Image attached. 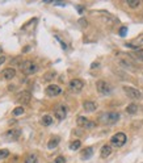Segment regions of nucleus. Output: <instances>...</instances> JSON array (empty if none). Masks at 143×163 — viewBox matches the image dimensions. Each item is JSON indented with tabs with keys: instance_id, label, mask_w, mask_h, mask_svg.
I'll list each match as a JSON object with an SVG mask.
<instances>
[{
	"instance_id": "obj_1",
	"label": "nucleus",
	"mask_w": 143,
	"mask_h": 163,
	"mask_svg": "<svg viewBox=\"0 0 143 163\" xmlns=\"http://www.w3.org/2000/svg\"><path fill=\"white\" fill-rule=\"evenodd\" d=\"M120 113L117 112H108V113H102L100 116V122L104 125H112L120 120Z\"/></svg>"
},
{
	"instance_id": "obj_2",
	"label": "nucleus",
	"mask_w": 143,
	"mask_h": 163,
	"mask_svg": "<svg viewBox=\"0 0 143 163\" xmlns=\"http://www.w3.org/2000/svg\"><path fill=\"white\" fill-rule=\"evenodd\" d=\"M20 70H21L22 74H25V75H32V74H34L38 70V66L32 61H25L20 65Z\"/></svg>"
},
{
	"instance_id": "obj_3",
	"label": "nucleus",
	"mask_w": 143,
	"mask_h": 163,
	"mask_svg": "<svg viewBox=\"0 0 143 163\" xmlns=\"http://www.w3.org/2000/svg\"><path fill=\"white\" fill-rule=\"evenodd\" d=\"M126 141H127L126 134L120 132V133H116V134L110 138V145L114 146V147H122L126 144Z\"/></svg>"
},
{
	"instance_id": "obj_4",
	"label": "nucleus",
	"mask_w": 143,
	"mask_h": 163,
	"mask_svg": "<svg viewBox=\"0 0 143 163\" xmlns=\"http://www.w3.org/2000/svg\"><path fill=\"white\" fill-rule=\"evenodd\" d=\"M96 88H97V92L100 93V95H109V93L112 92V87L108 82L105 80H98L96 83Z\"/></svg>"
},
{
	"instance_id": "obj_5",
	"label": "nucleus",
	"mask_w": 143,
	"mask_h": 163,
	"mask_svg": "<svg viewBox=\"0 0 143 163\" xmlns=\"http://www.w3.org/2000/svg\"><path fill=\"white\" fill-rule=\"evenodd\" d=\"M76 124H77V126L83 128V129H93V128H96V122L88 120L87 117H83V116H79L77 117Z\"/></svg>"
},
{
	"instance_id": "obj_6",
	"label": "nucleus",
	"mask_w": 143,
	"mask_h": 163,
	"mask_svg": "<svg viewBox=\"0 0 143 163\" xmlns=\"http://www.w3.org/2000/svg\"><path fill=\"white\" fill-rule=\"evenodd\" d=\"M124 91L127 95V97L133 99V100H139L142 97V92L139 90H137L134 87H129V86H124Z\"/></svg>"
},
{
	"instance_id": "obj_7",
	"label": "nucleus",
	"mask_w": 143,
	"mask_h": 163,
	"mask_svg": "<svg viewBox=\"0 0 143 163\" xmlns=\"http://www.w3.org/2000/svg\"><path fill=\"white\" fill-rule=\"evenodd\" d=\"M30 100H32V93L29 92V91H22V92L17 93L16 101L18 103V104L26 105V104H29V103H30Z\"/></svg>"
},
{
	"instance_id": "obj_8",
	"label": "nucleus",
	"mask_w": 143,
	"mask_h": 163,
	"mask_svg": "<svg viewBox=\"0 0 143 163\" xmlns=\"http://www.w3.org/2000/svg\"><path fill=\"white\" fill-rule=\"evenodd\" d=\"M68 88H70L72 92L77 93V92H80L83 88H84V82H83L81 79L75 78V79H72V80L68 83Z\"/></svg>"
},
{
	"instance_id": "obj_9",
	"label": "nucleus",
	"mask_w": 143,
	"mask_h": 163,
	"mask_svg": "<svg viewBox=\"0 0 143 163\" xmlns=\"http://www.w3.org/2000/svg\"><path fill=\"white\" fill-rule=\"evenodd\" d=\"M118 58H120V63L122 66H125L127 68H133V70L135 68V66H134L135 63L133 62V57L131 55H124V53H120Z\"/></svg>"
},
{
	"instance_id": "obj_10",
	"label": "nucleus",
	"mask_w": 143,
	"mask_h": 163,
	"mask_svg": "<svg viewBox=\"0 0 143 163\" xmlns=\"http://www.w3.org/2000/svg\"><path fill=\"white\" fill-rule=\"evenodd\" d=\"M54 115H55V117L58 118L59 121L65 120L66 116H67V107L66 105H57V108L54 109Z\"/></svg>"
},
{
	"instance_id": "obj_11",
	"label": "nucleus",
	"mask_w": 143,
	"mask_h": 163,
	"mask_svg": "<svg viewBox=\"0 0 143 163\" xmlns=\"http://www.w3.org/2000/svg\"><path fill=\"white\" fill-rule=\"evenodd\" d=\"M20 136H21V130L20 129H9L6 134H4V138L7 141H17Z\"/></svg>"
},
{
	"instance_id": "obj_12",
	"label": "nucleus",
	"mask_w": 143,
	"mask_h": 163,
	"mask_svg": "<svg viewBox=\"0 0 143 163\" xmlns=\"http://www.w3.org/2000/svg\"><path fill=\"white\" fill-rule=\"evenodd\" d=\"M45 92H46V95H47V96L53 97V96H58L59 93L62 92V90H61V87L57 86V84H50V86H47V87H46Z\"/></svg>"
},
{
	"instance_id": "obj_13",
	"label": "nucleus",
	"mask_w": 143,
	"mask_h": 163,
	"mask_svg": "<svg viewBox=\"0 0 143 163\" xmlns=\"http://www.w3.org/2000/svg\"><path fill=\"white\" fill-rule=\"evenodd\" d=\"M14 76H16V70L12 68V67L4 68V70L2 71V78L4 79V80H11V79H13Z\"/></svg>"
},
{
	"instance_id": "obj_14",
	"label": "nucleus",
	"mask_w": 143,
	"mask_h": 163,
	"mask_svg": "<svg viewBox=\"0 0 143 163\" xmlns=\"http://www.w3.org/2000/svg\"><path fill=\"white\" fill-rule=\"evenodd\" d=\"M127 47H133V49H138V50H141V47H143V36L138 37L135 39H133L131 42H127L126 43Z\"/></svg>"
},
{
	"instance_id": "obj_15",
	"label": "nucleus",
	"mask_w": 143,
	"mask_h": 163,
	"mask_svg": "<svg viewBox=\"0 0 143 163\" xmlns=\"http://www.w3.org/2000/svg\"><path fill=\"white\" fill-rule=\"evenodd\" d=\"M83 108H84L85 112H95L97 109V104L95 101H84L83 103Z\"/></svg>"
},
{
	"instance_id": "obj_16",
	"label": "nucleus",
	"mask_w": 143,
	"mask_h": 163,
	"mask_svg": "<svg viewBox=\"0 0 143 163\" xmlns=\"http://www.w3.org/2000/svg\"><path fill=\"white\" fill-rule=\"evenodd\" d=\"M110 154H112V145L106 144V145H104L101 147V153H100L101 158H108Z\"/></svg>"
},
{
	"instance_id": "obj_17",
	"label": "nucleus",
	"mask_w": 143,
	"mask_h": 163,
	"mask_svg": "<svg viewBox=\"0 0 143 163\" xmlns=\"http://www.w3.org/2000/svg\"><path fill=\"white\" fill-rule=\"evenodd\" d=\"M59 142H61V138L59 137H51V140L47 142V147L49 149H55V147L59 145Z\"/></svg>"
},
{
	"instance_id": "obj_18",
	"label": "nucleus",
	"mask_w": 143,
	"mask_h": 163,
	"mask_svg": "<svg viewBox=\"0 0 143 163\" xmlns=\"http://www.w3.org/2000/svg\"><path fill=\"white\" fill-rule=\"evenodd\" d=\"M41 124L43 126H49V125H51L53 124V117L51 116H49V115H45L42 118H41Z\"/></svg>"
},
{
	"instance_id": "obj_19",
	"label": "nucleus",
	"mask_w": 143,
	"mask_h": 163,
	"mask_svg": "<svg viewBox=\"0 0 143 163\" xmlns=\"http://www.w3.org/2000/svg\"><path fill=\"white\" fill-rule=\"evenodd\" d=\"M137 111H138V105L134 104V103H131V104H129L126 107V112L129 113V115H135Z\"/></svg>"
},
{
	"instance_id": "obj_20",
	"label": "nucleus",
	"mask_w": 143,
	"mask_h": 163,
	"mask_svg": "<svg viewBox=\"0 0 143 163\" xmlns=\"http://www.w3.org/2000/svg\"><path fill=\"white\" fill-rule=\"evenodd\" d=\"M92 154H93V149L92 147H87V149L81 153V158L83 159H89L92 157Z\"/></svg>"
},
{
	"instance_id": "obj_21",
	"label": "nucleus",
	"mask_w": 143,
	"mask_h": 163,
	"mask_svg": "<svg viewBox=\"0 0 143 163\" xmlns=\"http://www.w3.org/2000/svg\"><path fill=\"white\" fill-rule=\"evenodd\" d=\"M24 163H38V158L36 154H30V155L26 157V159Z\"/></svg>"
},
{
	"instance_id": "obj_22",
	"label": "nucleus",
	"mask_w": 143,
	"mask_h": 163,
	"mask_svg": "<svg viewBox=\"0 0 143 163\" xmlns=\"http://www.w3.org/2000/svg\"><path fill=\"white\" fill-rule=\"evenodd\" d=\"M80 146H81V142L79 140H75L70 144V149L71 150H77V149H80Z\"/></svg>"
},
{
	"instance_id": "obj_23",
	"label": "nucleus",
	"mask_w": 143,
	"mask_h": 163,
	"mask_svg": "<svg viewBox=\"0 0 143 163\" xmlns=\"http://www.w3.org/2000/svg\"><path fill=\"white\" fill-rule=\"evenodd\" d=\"M127 6L130 8H138L141 6V2L139 0H127Z\"/></svg>"
},
{
	"instance_id": "obj_24",
	"label": "nucleus",
	"mask_w": 143,
	"mask_h": 163,
	"mask_svg": "<svg viewBox=\"0 0 143 163\" xmlns=\"http://www.w3.org/2000/svg\"><path fill=\"white\" fill-rule=\"evenodd\" d=\"M24 111H25V109H24V107H17V108H14V109H13V116H20V115H22V113H24Z\"/></svg>"
},
{
	"instance_id": "obj_25",
	"label": "nucleus",
	"mask_w": 143,
	"mask_h": 163,
	"mask_svg": "<svg viewBox=\"0 0 143 163\" xmlns=\"http://www.w3.org/2000/svg\"><path fill=\"white\" fill-rule=\"evenodd\" d=\"M9 155V151L7 149H2L0 150V159H4V158H7Z\"/></svg>"
},
{
	"instance_id": "obj_26",
	"label": "nucleus",
	"mask_w": 143,
	"mask_h": 163,
	"mask_svg": "<svg viewBox=\"0 0 143 163\" xmlns=\"http://www.w3.org/2000/svg\"><path fill=\"white\" fill-rule=\"evenodd\" d=\"M54 163H66V158L65 157H57L55 161H54Z\"/></svg>"
},
{
	"instance_id": "obj_27",
	"label": "nucleus",
	"mask_w": 143,
	"mask_h": 163,
	"mask_svg": "<svg viewBox=\"0 0 143 163\" xmlns=\"http://www.w3.org/2000/svg\"><path fill=\"white\" fill-rule=\"evenodd\" d=\"M126 33H127V28H126V26H122V28L120 29V36H121V37H125Z\"/></svg>"
},
{
	"instance_id": "obj_28",
	"label": "nucleus",
	"mask_w": 143,
	"mask_h": 163,
	"mask_svg": "<svg viewBox=\"0 0 143 163\" xmlns=\"http://www.w3.org/2000/svg\"><path fill=\"white\" fill-rule=\"evenodd\" d=\"M4 62H6V57H3V55H2V57H0V65H3Z\"/></svg>"
},
{
	"instance_id": "obj_29",
	"label": "nucleus",
	"mask_w": 143,
	"mask_h": 163,
	"mask_svg": "<svg viewBox=\"0 0 143 163\" xmlns=\"http://www.w3.org/2000/svg\"><path fill=\"white\" fill-rule=\"evenodd\" d=\"M0 54H2V46H0Z\"/></svg>"
}]
</instances>
